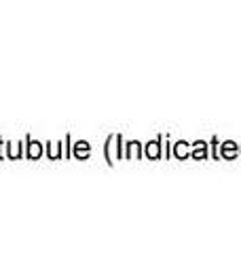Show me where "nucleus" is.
<instances>
[{"label": "nucleus", "instance_id": "obj_1", "mask_svg": "<svg viewBox=\"0 0 241 254\" xmlns=\"http://www.w3.org/2000/svg\"><path fill=\"white\" fill-rule=\"evenodd\" d=\"M148 153H150V157H157V146H150Z\"/></svg>", "mask_w": 241, "mask_h": 254}]
</instances>
